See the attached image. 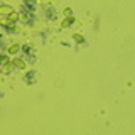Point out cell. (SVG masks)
<instances>
[{
    "instance_id": "cell-1",
    "label": "cell",
    "mask_w": 135,
    "mask_h": 135,
    "mask_svg": "<svg viewBox=\"0 0 135 135\" xmlns=\"http://www.w3.org/2000/svg\"><path fill=\"white\" fill-rule=\"evenodd\" d=\"M25 83H29V84H32L34 83V79H36V71H31L29 74H25Z\"/></svg>"
},
{
    "instance_id": "cell-2",
    "label": "cell",
    "mask_w": 135,
    "mask_h": 135,
    "mask_svg": "<svg viewBox=\"0 0 135 135\" xmlns=\"http://www.w3.org/2000/svg\"><path fill=\"white\" fill-rule=\"evenodd\" d=\"M24 5L29 7V12H34V8H36V2H34V0H24Z\"/></svg>"
},
{
    "instance_id": "cell-3",
    "label": "cell",
    "mask_w": 135,
    "mask_h": 135,
    "mask_svg": "<svg viewBox=\"0 0 135 135\" xmlns=\"http://www.w3.org/2000/svg\"><path fill=\"white\" fill-rule=\"evenodd\" d=\"M14 64H15V66H19V68H25L24 61H20V59H14Z\"/></svg>"
},
{
    "instance_id": "cell-4",
    "label": "cell",
    "mask_w": 135,
    "mask_h": 135,
    "mask_svg": "<svg viewBox=\"0 0 135 135\" xmlns=\"http://www.w3.org/2000/svg\"><path fill=\"white\" fill-rule=\"evenodd\" d=\"M69 24H73V19H69V20H66V22H64V24H62V27H68V25H69Z\"/></svg>"
},
{
    "instance_id": "cell-5",
    "label": "cell",
    "mask_w": 135,
    "mask_h": 135,
    "mask_svg": "<svg viewBox=\"0 0 135 135\" xmlns=\"http://www.w3.org/2000/svg\"><path fill=\"white\" fill-rule=\"evenodd\" d=\"M17 51H19V46H14V47H10V52H12V54L17 52Z\"/></svg>"
},
{
    "instance_id": "cell-6",
    "label": "cell",
    "mask_w": 135,
    "mask_h": 135,
    "mask_svg": "<svg viewBox=\"0 0 135 135\" xmlns=\"http://www.w3.org/2000/svg\"><path fill=\"white\" fill-rule=\"evenodd\" d=\"M2 96H3V93H2V91H0V98H2Z\"/></svg>"
}]
</instances>
